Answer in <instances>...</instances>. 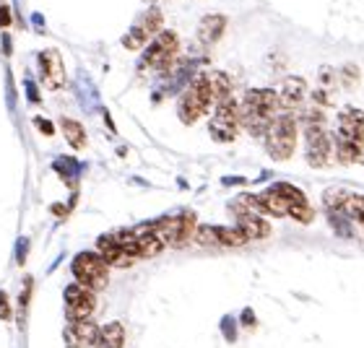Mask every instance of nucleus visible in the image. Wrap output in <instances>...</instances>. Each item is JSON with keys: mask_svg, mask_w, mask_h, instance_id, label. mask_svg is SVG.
Masks as SVG:
<instances>
[{"mask_svg": "<svg viewBox=\"0 0 364 348\" xmlns=\"http://www.w3.org/2000/svg\"><path fill=\"white\" fill-rule=\"evenodd\" d=\"M211 109H216V102H213V94L208 89V81L205 76H196L185 86L180 102H177V117H180L185 125H193L198 122L203 114H208Z\"/></svg>", "mask_w": 364, "mask_h": 348, "instance_id": "f257e3e1", "label": "nucleus"}, {"mask_svg": "<svg viewBox=\"0 0 364 348\" xmlns=\"http://www.w3.org/2000/svg\"><path fill=\"white\" fill-rule=\"evenodd\" d=\"M266 151L273 161H287L294 156L296 148V117L291 112H281L271 122L266 133Z\"/></svg>", "mask_w": 364, "mask_h": 348, "instance_id": "f03ea898", "label": "nucleus"}, {"mask_svg": "<svg viewBox=\"0 0 364 348\" xmlns=\"http://www.w3.org/2000/svg\"><path fill=\"white\" fill-rule=\"evenodd\" d=\"M154 232L161 239L164 247H182L188 244L198 232V221L196 213L182 211V213H172V216H161V219L151 221Z\"/></svg>", "mask_w": 364, "mask_h": 348, "instance_id": "7ed1b4c3", "label": "nucleus"}, {"mask_svg": "<svg viewBox=\"0 0 364 348\" xmlns=\"http://www.w3.org/2000/svg\"><path fill=\"white\" fill-rule=\"evenodd\" d=\"M70 273H73L76 283L91 288V291L107 288V281H109V265L99 258L97 252H78L70 263Z\"/></svg>", "mask_w": 364, "mask_h": 348, "instance_id": "20e7f679", "label": "nucleus"}, {"mask_svg": "<svg viewBox=\"0 0 364 348\" xmlns=\"http://www.w3.org/2000/svg\"><path fill=\"white\" fill-rule=\"evenodd\" d=\"M180 50V39L175 31H161L159 37H154L146 47L141 58V70H167L175 62V55Z\"/></svg>", "mask_w": 364, "mask_h": 348, "instance_id": "39448f33", "label": "nucleus"}, {"mask_svg": "<svg viewBox=\"0 0 364 348\" xmlns=\"http://www.w3.org/2000/svg\"><path fill=\"white\" fill-rule=\"evenodd\" d=\"M240 128H242L240 125V104L235 102V97L216 104L211 122H208V133H211L213 141L216 143H232Z\"/></svg>", "mask_w": 364, "mask_h": 348, "instance_id": "423d86ee", "label": "nucleus"}, {"mask_svg": "<svg viewBox=\"0 0 364 348\" xmlns=\"http://www.w3.org/2000/svg\"><path fill=\"white\" fill-rule=\"evenodd\" d=\"M304 156H307V164L315 169H323L331 164L333 156V138L326 133V125H304Z\"/></svg>", "mask_w": 364, "mask_h": 348, "instance_id": "0eeeda50", "label": "nucleus"}, {"mask_svg": "<svg viewBox=\"0 0 364 348\" xmlns=\"http://www.w3.org/2000/svg\"><path fill=\"white\" fill-rule=\"evenodd\" d=\"M161 26H164V21H161V11L159 8H149V11H144V13L138 16V21L133 23V29L122 37V45L128 47V50H141V47H146V42L154 37H159Z\"/></svg>", "mask_w": 364, "mask_h": 348, "instance_id": "6e6552de", "label": "nucleus"}, {"mask_svg": "<svg viewBox=\"0 0 364 348\" xmlns=\"http://www.w3.org/2000/svg\"><path fill=\"white\" fill-rule=\"evenodd\" d=\"M65 317L68 322H78V320H91L94 310H97V291L81 286V283H70L65 286Z\"/></svg>", "mask_w": 364, "mask_h": 348, "instance_id": "1a4fd4ad", "label": "nucleus"}, {"mask_svg": "<svg viewBox=\"0 0 364 348\" xmlns=\"http://www.w3.org/2000/svg\"><path fill=\"white\" fill-rule=\"evenodd\" d=\"M39 76H42V84L50 91L63 89V84H65V65H63V58L58 50L39 53Z\"/></svg>", "mask_w": 364, "mask_h": 348, "instance_id": "9d476101", "label": "nucleus"}, {"mask_svg": "<svg viewBox=\"0 0 364 348\" xmlns=\"http://www.w3.org/2000/svg\"><path fill=\"white\" fill-rule=\"evenodd\" d=\"M362 136H364V112L357 109V107H343L341 114H338V128H336L333 138L359 143Z\"/></svg>", "mask_w": 364, "mask_h": 348, "instance_id": "9b49d317", "label": "nucleus"}, {"mask_svg": "<svg viewBox=\"0 0 364 348\" xmlns=\"http://www.w3.org/2000/svg\"><path fill=\"white\" fill-rule=\"evenodd\" d=\"M99 330L102 327H97L91 320H78V322H68L63 338H65V346L68 348H89V346H97Z\"/></svg>", "mask_w": 364, "mask_h": 348, "instance_id": "f8f14e48", "label": "nucleus"}, {"mask_svg": "<svg viewBox=\"0 0 364 348\" xmlns=\"http://www.w3.org/2000/svg\"><path fill=\"white\" fill-rule=\"evenodd\" d=\"M97 255L105 260L109 268H120V271L130 268V265H133V260H136V258H130L128 252L117 244L114 234H102V236H99V239H97Z\"/></svg>", "mask_w": 364, "mask_h": 348, "instance_id": "ddd939ff", "label": "nucleus"}, {"mask_svg": "<svg viewBox=\"0 0 364 348\" xmlns=\"http://www.w3.org/2000/svg\"><path fill=\"white\" fill-rule=\"evenodd\" d=\"M307 97V81L299 76H289L284 78V84L279 86V102L284 112H291V109H299Z\"/></svg>", "mask_w": 364, "mask_h": 348, "instance_id": "4468645a", "label": "nucleus"}, {"mask_svg": "<svg viewBox=\"0 0 364 348\" xmlns=\"http://www.w3.org/2000/svg\"><path fill=\"white\" fill-rule=\"evenodd\" d=\"M224 31H227V16L208 13L200 18V23H198V42L205 47H211L224 37Z\"/></svg>", "mask_w": 364, "mask_h": 348, "instance_id": "2eb2a0df", "label": "nucleus"}, {"mask_svg": "<svg viewBox=\"0 0 364 348\" xmlns=\"http://www.w3.org/2000/svg\"><path fill=\"white\" fill-rule=\"evenodd\" d=\"M258 200H260V208H263V213H268V216H273V219H284V216H289L291 205H294L289 197L281 195L273 185L268 190H263V192H258Z\"/></svg>", "mask_w": 364, "mask_h": 348, "instance_id": "dca6fc26", "label": "nucleus"}, {"mask_svg": "<svg viewBox=\"0 0 364 348\" xmlns=\"http://www.w3.org/2000/svg\"><path fill=\"white\" fill-rule=\"evenodd\" d=\"M237 227L242 229V234L247 236V242H260L271 236V224L263 216H240Z\"/></svg>", "mask_w": 364, "mask_h": 348, "instance_id": "f3484780", "label": "nucleus"}, {"mask_svg": "<svg viewBox=\"0 0 364 348\" xmlns=\"http://www.w3.org/2000/svg\"><path fill=\"white\" fill-rule=\"evenodd\" d=\"M203 76H205V81H208V89H211L216 104L232 99V78H229L224 70H205Z\"/></svg>", "mask_w": 364, "mask_h": 348, "instance_id": "a211bd4d", "label": "nucleus"}, {"mask_svg": "<svg viewBox=\"0 0 364 348\" xmlns=\"http://www.w3.org/2000/svg\"><path fill=\"white\" fill-rule=\"evenodd\" d=\"M229 211L235 213L237 219H240V216H263V208H260L258 195H250V192L237 195L235 200L229 203Z\"/></svg>", "mask_w": 364, "mask_h": 348, "instance_id": "6ab92c4d", "label": "nucleus"}, {"mask_svg": "<svg viewBox=\"0 0 364 348\" xmlns=\"http://www.w3.org/2000/svg\"><path fill=\"white\" fill-rule=\"evenodd\" d=\"M99 348H122L125 346V327L122 322H107L102 330H99Z\"/></svg>", "mask_w": 364, "mask_h": 348, "instance_id": "aec40b11", "label": "nucleus"}, {"mask_svg": "<svg viewBox=\"0 0 364 348\" xmlns=\"http://www.w3.org/2000/svg\"><path fill=\"white\" fill-rule=\"evenodd\" d=\"M60 133H63V138L68 141L76 151H81V148H86V130H84V125L78 120H70V117H63L60 120Z\"/></svg>", "mask_w": 364, "mask_h": 348, "instance_id": "412c9836", "label": "nucleus"}, {"mask_svg": "<svg viewBox=\"0 0 364 348\" xmlns=\"http://www.w3.org/2000/svg\"><path fill=\"white\" fill-rule=\"evenodd\" d=\"M216 234H219L221 247H242V244H247V236L242 234L240 227H216Z\"/></svg>", "mask_w": 364, "mask_h": 348, "instance_id": "4be33fe9", "label": "nucleus"}, {"mask_svg": "<svg viewBox=\"0 0 364 348\" xmlns=\"http://www.w3.org/2000/svg\"><path fill=\"white\" fill-rule=\"evenodd\" d=\"M349 190H343V187H328L326 192H323V205H326L328 211H341L343 203L349 200Z\"/></svg>", "mask_w": 364, "mask_h": 348, "instance_id": "5701e85b", "label": "nucleus"}, {"mask_svg": "<svg viewBox=\"0 0 364 348\" xmlns=\"http://www.w3.org/2000/svg\"><path fill=\"white\" fill-rule=\"evenodd\" d=\"M346 216H349L351 221H359L364 227V195H357V192H351L349 195V200L343 203V208H341Z\"/></svg>", "mask_w": 364, "mask_h": 348, "instance_id": "b1692460", "label": "nucleus"}, {"mask_svg": "<svg viewBox=\"0 0 364 348\" xmlns=\"http://www.w3.org/2000/svg\"><path fill=\"white\" fill-rule=\"evenodd\" d=\"M328 221H331V227H333V232L338 236L354 234V229H351V219L343 211H328Z\"/></svg>", "mask_w": 364, "mask_h": 348, "instance_id": "393cba45", "label": "nucleus"}, {"mask_svg": "<svg viewBox=\"0 0 364 348\" xmlns=\"http://www.w3.org/2000/svg\"><path fill=\"white\" fill-rule=\"evenodd\" d=\"M200 247H221L219 244V234H216V227H208V224H203V227H198L196 236H193Z\"/></svg>", "mask_w": 364, "mask_h": 348, "instance_id": "a878e982", "label": "nucleus"}, {"mask_svg": "<svg viewBox=\"0 0 364 348\" xmlns=\"http://www.w3.org/2000/svg\"><path fill=\"white\" fill-rule=\"evenodd\" d=\"M55 169L60 172V177L63 180H68L70 185L76 182V174H78V164L73 159H58L55 161Z\"/></svg>", "mask_w": 364, "mask_h": 348, "instance_id": "bb28decb", "label": "nucleus"}, {"mask_svg": "<svg viewBox=\"0 0 364 348\" xmlns=\"http://www.w3.org/2000/svg\"><path fill=\"white\" fill-rule=\"evenodd\" d=\"M289 216L294 221H299V224H312L315 221V211H312L310 203L304 205H291V211H289Z\"/></svg>", "mask_w": 364, "mask_h": 348, "instance_id": "cd10ccee", "label": "nucleus"}, {"mask_svg": "<svg viewBox=\"0 0 364 348\" xmlns=\"http://www.w3.org/2000/svg\"><path fill=\"white\" fill-rule=\"evenodd\" d=\"M338 81H341V78H338L336 68H331V65H323V68H320V89L323 91H333Z\"/></svg>", "mask_w": 364, "mask_h": 348, "instance_id": "c85d7f7f", "label": "nucleus"}, {"mask_svg": "<svg viewBox=\"0 0 364 348\" xmlns=\"http://www.w3.org/2000/svg\"><path fill=\"white\" fill-rule=\"evenodd\" d=\"M338 78H341V84H343V86H349V89H351V86H357V84H359V68L349 62V65H343V68H341Z\"/></svg>", "mask_w": 364, "mask_h": 348, "instance_id": "c756f323", "label": "nucleus"}, {"mask_svg": "<svg viewBox=\"0 0 364 348\" xmlns=\"http://www.w3.org/2000/svg\"><path fill=\"white\" fill-rule=\"evenodd\" d=\"M14 312H11V302H8V294L0 291V320H11Z\"/></svg>", "mask_w": 364, "mask_h": 348, "instance_id": "7c9ffc66", "label": "nucleus"}, {"mask_svg": "<svg viewBox=\"0 0 364 348\" xmlns=\"http://www.w3.org/2000/svg\"><path fill=\"white\" fill-rule=\"evenodd\" d=\"M34 122H37V128L42 130V133H45V136H53V133H55L53 122H50V120H45V117H37V120H34Z\"/></svg>", "mask_w": 364, "mask_h": 348, "instance_id": "2f4dec72", "label": "nucleus"}, {"mask_svg": "<svg viewBox=\"0 0 364 348\" xmlns=\"http://www.w3.org/2000/svg\"><path fill=\"white\" fill-rule=\"evenodd\" d=\"M8 23H11V13L6 6H0V26H8Z\"/></svg>", "mask_w": 364, "mask_h": 348, "instance_id": "473e14b6", "label": "nucleus"}, {"mask_svg": "<svg viewBox=\"0 0 364 348\" xmlns=\"http://www.w3.org/2000/svg\"><path fill=\"white\" fill-rule=\"evenodd\" d=\"M242 322H245V325H255V315H252V310L242 312Z\"/></svg>", "mask_w": 364, "mask_h": 348, "instance_id": "72a5a7b5", "label": "nucleus"}, {"mask_svg": "<svg viewBox=\"0 0 364 348\" xmlns=\"http://www.w3.org/2000/svg\"><path fill=\"white\" fill-rule=\"evenodd\" d=\"M242 177H227V180H224V185H242Z\"/></svg>", "mask_w": 364, "mask_h": 348, "instance_id": "f704fd0d", "label": "nucleus"}]
</instances>
